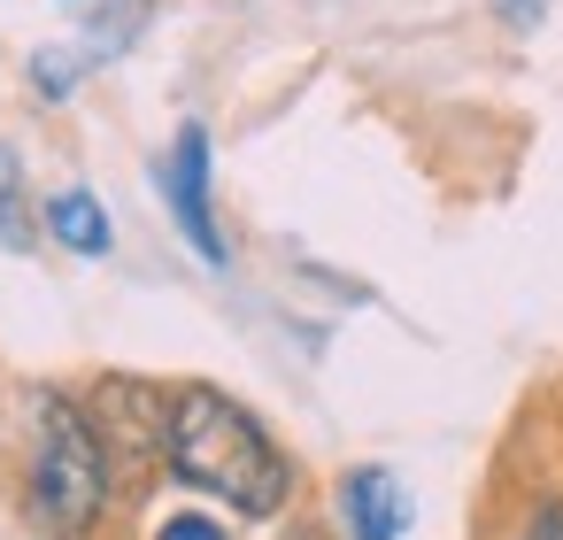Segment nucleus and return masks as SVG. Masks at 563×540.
<instances>
[{
	"instance_id": "obj_1",
	"label": "nucleus",
	"mask_w": 563,
	"mask_h": 540,
	"mask_svg": "<svg viewBox=\"0 0 563 540\" xmlns=\"http://www.w3.org/2000/svg\"><path fill=\"white\" fill-rule=\"evenodd\" d=\"M163 478L186 486V494H201V502H217L224 517H247V525L286 517V502H294V486H301V471H294V455L278 448V432H271L240 394H224V386H209V378L170 386Z\"/></svg>"
},
{
	"instance_id": "obj_2",
	"label": "nucleus",
	"mask_w": 563,
	"mask_h": 540,
	"mask_svg": "<svg viewBox=\"0 0 563 540\" xmlns=\"http://www.w3.org/2000/svg\"><path fill=\"white\" fill-rule=\"evenodd\" d=\"M124 494V471L101 440V417L70 386H24L16 440V509L40 540H93Z\"/></svg>"
},
{
	"instance_id": "obj_3",
	"label": "nucleus",
	"mask_w": 563,
	"mask_h": 540,
	"mask_svg": "<svg viewBox=\"0 0 563 540\" xmlns=\"http://www.w3.org/2000/svg\"><path fill=\"white\" fill-rule=\"evenodd\" d=\"M155 194H163L178 240H186L209 271H224V263H232V240H224V224H217V147H209V124L186 117V124L170 132V147L155 155Z\"/></svg>"
},
{
	"instance_id": "obj_4",
	"label": "nucleus",
	"mask_w": 563,
	"mask_h": 540,
	"mask_svg": "<svg viewBox=\"0 0 563 540\" xmlns=\"http://www.w3.org/2000/svg\"><path fill=\"white\" fill-rule=\"evenodd\" d=\"M86 401H93V417H101V440H109V455H117V471H124V478H147V471H163L170 386L117 371V378H101V386H93Z\"/></svg>"
},
{
	"instance_id": "obj_5",
	"label": "nucleus",
	"mask_w": 563,
	"mask_h": 540,
	"mask_svg": "<svg viewBox=\"0 0 563 540\" xmlns=\"http://www.w3.org/2000/svg\"><path fill=\"white\" fill-rule=\"evenodd\" d=\"M409 517H417V502H409V486L386 463L340 471V486H332V532L340 540H401Z\"/></svg>"
},
{
	"instance_id": "obj_6",
	"label": "nucleus",
	"mask_w": 563,
	"mask_h": 540,
	"mask_svg": "<svg viewBox=\"0 0 563 540\" xmlns=\"http://www.w3.org/2000/svg\"><path fill=\"white\" fill-rule=\"evenodd\" d=\"M40 232H47L55 247L86 255V263H101V255L117 247V224H109V209H101L93 186H55V194L40 201Z\"/></svg>"
},
{
	"instance_id": "obj_7",
	"label": "nucleus",
	"mask_w": 563,
	"mask_h": 540,
	"mask_svg": "<svg viewBox=\"0 0 563 540\" xmlns=\"http://www.w3.org/2000/svg\"><path fill=\"white\" fill-rule=\"evenodd\" d=\"M501 540H563V486L555 478H525L509 517H501Z\"/></svg>"
},
{
	"instance_id": "obj_8",
	"label": "nucleus",
	"mask_w": 563,
	"mask_h": 540,
	"mask_svg": "<svg viewBox=\"0 0 563 540\" xmlns=\"http://www.w3.org/2000/svg\"><path fill=\"white\" fill-rule=\"evenodd\" d=\"M40 240V209L24 201V163L0 147V247H32Z\"/></svg>"
},
{
	"instance_id": "obj_9",
	"label": "nucleus",
	"mask_w": 563,
	"mask_h": 540,
	"mask_svg": "<svg viewBox=\"0 0 563 540\" xmlns=\"http://www.w3.org/2000/svg\"><path fill=\"white\" fill-rule=\"evenodd\" d=\"M147 540H232V525H224L217 509H194V502H178V509H163V517L147 525Z\"/></svg>"
},
{
	"instance_id": "obj_10",
	"label": "nucleus",
	"mask_w": 563,
	"mask_h": 540,
	"mask_svg": "<svg viewBox=\"0 0 563 540\" xmlns=\"http://www.w3.org/2000/svg\"><path fill=\"white\" fill-rule=\"evenodd\" d=\"M78 70H86L78 55H55V47H47V55H32V93H40V101H63V93L78 86Z\"/></svg>"
},
{
	"instance_id": "obj_11",
	"label": "nucleus",
	"mask_w": 563,
	"mask_h": 540,
	"mask_svg": "<svg viewBox=\"0 0 563 540\" xmlns=\"http://www.w3.org/2000/svg\"><path fill=\"white\" fill-rule=\"evenodd\" d=\"M278 540H340V532H332V525H317V517H286V532H278Z\"/></svg>"
},
{
	"instance_id": "obj_12",
	"label": "nucleus",
	"mask_w": 563,
	"mask_h": 540,
	"mask_svg": "<svg viewBox=\"0 0 563 540\" xmlns=\"http://www.w3.org/2000/svg\"><path fill=\"white\" fill-rule=\"evenodd\" d=\"M509 16H517V24H532V16H540V0H509Z\"/></svg>"
}]
</instances>
